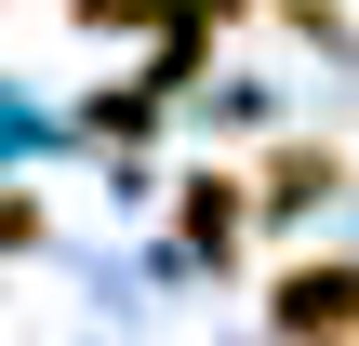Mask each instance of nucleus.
Returning a JSON list of instances; mask_svg holds the SVG:
<instances>
[{
  "mask_svg": "<svg viewBox=\"0 0 359 346\" xmlns=\"http://www.w3.org/2000/svg\"><path fill=\"white\" fill-rule=\"evenodd\" d=\"M187 13H200V27H226V13H240V0H187Z\"/></svg>",
  "mask_w": 359,
  "mask_h": 346,
  "instance_id": "0eeeda50",
  "label": "nucleus"
},
{
  "mask_svg": "<svg viewBox=\"0 0 359 346\" xmlns=\"http://www.w3.org/2000/svg\"><path fill=\"white\" fill-rule=\"evenodd\" d=\"M266 320L293 346H359V253H320V267H280Z\"/></svg>",
  "mask_w": 359,
  "mask_h": 346,
  "instance_id": "f257e3e1",
  "label": "nucleus"
},
{
  "mask_svg": "<svg viewBox=\"0 0 359 346\" xmlns=\"http://www.w3.org/2000/svg\"><path fill=\"white\" fill-rule=\"evenodd\" d=\"M240 213H253V187H240V173H187V253H213V267H226V253H240Z\"/></svg>",
  "mask_w": 359,
  "mask_h": 346,
  "instance_id": "7ed1b4c3",
  "label": "nucleus"
},
{
  "mask_svg": "<svg viewBox=\"0 0 359 346\" xmlns=\"http://www.w3.org/2000/svg\"><path fill=\"white\" fill-rule=\"evenodd\" d=\"M333 187H346V160H333V147H266V173H253V213H280V227H293V213H320Z\"/></svg>",
  "mask_w": 359,
  "mask_h": 346,
  "instance_id": "f03ea898",
  "label": "nucleus"
},
{
  "mask_svg": "<svg viewBox=\"0 0 359 346\" xmlns=\"http://www.w3.org/2000/svg\"><path fill=\"white\" fill-rule=\"evenodd\" d=\"M80 27H187V0H67Z\"/></svg>",
  "mask_w": 359,
  "mask_h": 346,
  "instance_id": "20e7f679",
  "label": "nucleus"
},
{
  "mask_svg": "<svg viewBox=\"0 0 359 346\" xmlns=\"http://www.w3.org/2000/svg\"><path fill=\"white\" fill-rule=\"evenodd\" d=\"M280 13H293L306 40H346V0H280Z\"/></svg>",
  "mask_w": 359,
  "mask_h": 346,
  "instance_id": "39448f33",
  "label": "nucleus"
},
{
  "mask_svg": "<svg viewBox=\"0 0 359 346\" xmlns=\"http://www.w3.org/2000/svg\"><path fill=\"white\" fill-rule=\"evenodd\" d=\"M27 240H40V200H13V187H0V253H27Z\"/></svg>",
  "mask_w": 359,
  "mask_h": 346,
  "instance_id": "423d86ee",
  "label": "nucleus"
}]
</instances>
